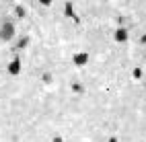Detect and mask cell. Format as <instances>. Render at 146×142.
<instances>
[{
    "instance_id": "obj_1",
    "label": "cell",
    "mask_w": 146,
    "mask_h": 142,
    "mask_svg": "<svg viewBox=\"0 0 146 142\" xmlns=\"http://www.w3.org/2000/svg\"><path fill=\"white\" fill-rule=\"evenodd\" d=\"M0 37H2V39H11V37H13V25L11 23H4L2 25V29H0Z\"/></svg>"
},
{
    "instance_id": "obj_2",
    "label": "cell",
    "mask_w": 146,
    "mask_h": 142,
    "mask_svg": "<svg viewBox=\"0 0 146 142\" xmlns=\"http://www.w3.org/2000/svg\"><path fill=\"white\" fill-rule=\"evenodd\" d=\"M8 70H11L13 74H17L19 70H21V64H19V60H15V62H11V68H8Z\"/></svg>"
}]
</instances>
